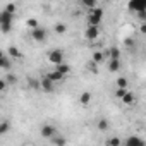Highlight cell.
Listing matches in <instances>:
<instances>
[{
    "mask_svg": "<svg viewBox=\"0 0 146 146\" xmlns=\"http://www.w3.org/2000/svg\"><path fill=\"white\" fill-rule=\"evenodd\" d=\"M67 31V26L64 24V23H57L55 24V33H58V35H64Z\"/></svg>",
    "mask_w": 146,
    "mask_h": 146,
    "instance_id": "44dd1931",
    "label": "cell"
},
{
    "mask_svg": "<svg viewBox=\"0 0 146 146\" xmlns=\"http://www.w3.org/2000/svg\"><path fill=\"white\" fill-rule=\"evenodd\" d=\"M48 62L50 64H55V65L64 64V52L60 48H55V50L48 52Z\"/></svg>",
    "mask_w": 146,
    "mask_h": 146,
    "instance_id": "7a4b0ae2",
    "label": "cell"
},
{
    "mask_svg": "<svg viewBox=\"0 0 146 146\" xmlns=\"http://www.w3.org/2000/svg\"><path fill=\"white\" fill-rule=\"evenodd\" d=\"M124 146H146V144H144V141H143L139 136H131V137L125 139Z\"/></svg>",
    "mask_w": 146,
    "mask_h": 146,
    "instance_id": "52a82bcc",
    "label": "cell"
},
{
    "mask_svg": "<svg viewBox=\"0 0 146 146\" xmlns=\"http://www.w3.org/2000/svg\"><path fill=\"white\" fill-rule=\"evenodd\" d=\"M40 88H41L45 93H52V91L55 90V84H53V83H52V81H50V79L45 76V78L40 81Z\"/></svg>",
    "mask_w": 146,
    "mask_h": 146,
    "instance_id": "8992f818",
    "label": "cell"
},
{
    "mask_svg": "<svg viewBox=\"0 0 146 146\" xmlns=\"http://www.w3.org/2000/svg\"><path fill=\"white\" fill-rule=\"evenodd\" d=\"M0 107H2V105H0Z\"/></svg>",
    "mask_w": 146,
    "mask_h": 146,
    "instance_id": "836d02e7",
    "label": "cell"
},
{
    "mask_svg": "<svg viewBox=\"0 0 146 146\" xmlns=\"http://www.w3.org/2000/svg\"><path fill=\"white\" fill-rule=\"evenodd\" d=\"M5 88H7L5 81H4V79H0V93H4V91H5Z\"/></svg>",
    "mask_w": 146,
    "mask_h": 146,
    "instance_id": "f1b7e54d",
    "label": "cell"
},
{
    "mask_svg": "<svg viewBox=\"0 0 146 146\" xmlns=\"http://www.w3.org/2000/svg\"><path fill=\"white\" fill-rule=\"evenodd\" d=\"M9 129H11V124H9L7 120H4V122H0V136H4V134H7V132H9Z\"/></svg>",
    "mask_w": 146,
    "mask_h": 146,
    "instance_id": "d6986e66",
    "label": "cell"
},
{
    "mask_svg": "<svg viewBox=\"0 0 146 146\" xmlns=\"http://www.w3.org/2000/svg\"><path fill=\"white\" fill-rule=\"evenodd\" d=\"M57 72H60L62 76H67L69 72H70V67L67 65V64H60V65H57V69H55Z\"/></svg>",
    "mask_w": 146,
    "mask_h": 146,
    "instance_id": "5bb4252c",
    "label": "cell"
},
{
    "mask_svg": "<svg viewBox=\"0 0 146 146\" xmlns=\"http://www.w3.org/2000/svg\"><path fill=\"white\" fill-rule=\"evenodd\" d=\"M88 67H90V69H91V70H93V72H96V70H98V69H96V64H90V65H88Z\"/></svg>",
    "mask_w": 146,
    "mask_h": 146,
    "instance_id": "4dcf8cb0",
    "label": "cell"
},
{
    "mask_svg": "<svg viewBox=\"0 0 146 146\" xmlns=\"http://www.w3.org/2000/svg\"><path fill=\"white\" fill-rule=\"evenodd\" d=\"M134 100H136V98H134V95H132L131 91H127V93L124 95V98H122V102H124L125 105H132V103H134Z\"/></svg>",
    "mask_w": 146,
    "mask_h": 146,
    "instance_id": "ac0fdd59",
    "label": "cell"
},
{
    "mask_svg": "<svg viewBox=\"0 0 146 146\" xmlns=\"http://www.w3.org/2000/svg\"><path fill=\"white\" fill-rule=\"evenodd\" d=\"M120 69V60H110L108 62V70L110 72H117Z\"/></svg>",
    "mask_w": 146,
    "mask_h": 146,
    "instance_id": "9a60e30c",
    "label": "cell"
},
{
    "mask_svg": "<svg viewBox=\"0 0 146 146\" xmlns=\"http://www.w3.org/2000/svg\"><path fill=\"white\" fill-rule=\"evenodd\" d=\"M9 57L19 60V58H23V53H21V50L17 46H9Z\"/></svg>",
    "mask_w": 146,
    "mask_h": 146,
    "instance_id": "8fae6325",
    "label": "cell"
},
{
    "mask_svg": "<svg viewBox=\"0 0 146 146\" xmlns=\"http://www.w3.org/2000/svg\"><path fill=\"white\" fill-rule=\"evenodd\" d=\"M83 5H84V7H88V9L91 11V9H95V7H96V2H95V0H83Z\"/></svg>",
    "mask_w": 146,
    "mask_h": 146,
    "instance_id": "cb8c5ba5",
    "label": "cell"
},
{
    "mask_svg": "<svg viewBox=\"0 0 146 146\" xmlns=\"http://www.w3.org/2000/svg\"><path fill=\"white\" fill-rule=\"evenodd\" d=\"M115 83H117V88H124L125 90V86H127V79L125 78H117Z\"/></svg>",
    "mask_w": 146,
    "mask_h": 146,
    "instance_id": "484cf974",
    "label": "cell"
},
{
    "mask_svg": "<svg viewBox=\"0 0 146 146\" xmlns=\"http://www.w3.org/2000/svg\"><path fill=\"white\" fill-rule=\"evenodd\" d=\"M52 141H53L55 146H65L67 144V139L64 136H55V137H52Z\"/></svg>",
    "mask_w": 146,
    "mask_h": 146,
    "instance_id": "2e32d148",
    "label": "cell"
},
{
    "mask_svg": "<svg viewBox=\"0 0 146 146\" xmlns=\"http://www.w3.org/2000/svg\"><path fill=\"white\" fill-rule=\"evenodd\" d=\"M4 12H7V14H12V16H14V12H16V4H7V5H5V9H4Z\"/></svg>",
    "mask_w": 146,
    "mask_h": 146,
    "instance_id": "d4e9b609",
    "label": "cell"
},
{
    "mask_svg": "<svg viewBox=\"0 0 146 146\" xmlns=\"http://www.w3.org/2000/svg\"><path fill=\"white\" fill-rule=\"evenodd\" d=\"M125 93H127V90H124V88H117V91H115V96H117V98H120V100H122V98H124V95H125Z\"/></svg>",
    "mask_w": 146,
    "mask_h": 146,
    "instance_id": "83f0119b",
    "label": "cell"
},
{
    "mask_svg": "<svg viewBox=\"0 0 146 146\" xmlns=\"http://www.w3.org/2000/svg\"><path fill=\"white\" fill-rule=\"evenodd\" d=\"M41 136H43L45 139H52V137L57 136V131H55V127H53L52 124H45V125L41 127Z\"/></svg>",
    "mask_w": 146,
    "mask_h": 146,
    "instance_id": "277c9868",
    "label": "cell"
},
{
    "mask_svg": "<svg viewBox=\"0 0 146 146\" xmlns=\"http://www.w3.org/2000/svg\"><path fill=\"white\" fill-rule=\"evenodd\" d=\"M26 24H28V26H29L31 29H36V28H40L38 21H36V19H33V17H31V19H28V23H26Z\"/></svg>",
    "mask_w": 146,
    "mask_h": 146,
    "instance_id": "4316f807",
    "label": "cell"
},
{
    "mask_svg": "<svg viewBox=\"0 0 146 146\" xmlns=\"http://www.w3.org/2000/svg\"><path fill=\"white\" fill-rule=\"evenodd\" d=\"M4 57H5V53H4L2 50H0V58H4Z\"/></svg>",
    "mask_w": 146,
    "mask_h": 146,
    "instance_id": "1f68e13d",
    "label": "cell"
},
{
    "mask_svg": "<svg viewBox=\"0 0 146 146\" xmlns=\"http://www.w3.org/2000/svg\"><path fill=\"white\" fill-rule=\"evenodd\" d=\"M46 78H48V79H50V81L55 84V83H60V81H64V78H65V76H62L60 72H57V70L53 69L52 72H48V74H46Z\"/></svg>",
    "mask_w": 146,
    "mask_h": 146,
    "instance_id": "9c48e42d",
    "label": "cell"
},
{
    "mask_svg": "<svg viewBox=\"0 0 146 146\" xmlns=\"http://www.w3.org/2000/svg\"><path fill=\"white\" fill-rule=\"evenodd\" d=\"M79 100H81V103H83V105H88V103H91L93 96H91V93H90V91H83V93H81V96H79Z\"/></svg>",
    "mask_w": 146,
    "mask_h": 146,
    "instance_id": "4fadbf2b",
    "label": "cell"
},
{
    "mask_svg": "<svg viewBox=\"0 0 146 146\" xmlns=\"http://www.w3.org/2000/svg\"><path fill=\"white\" fill-rule=\"evenodd\" d=\"M98 35H100V28H95V26H88V29H86V33H84V36H86L90 41L96 40Z\"/></svg>",
    "mask_w": 146,
    "mask_h": 146,
    "instance_id": "ba28073f",
    "label": "cell"
},
{
    "mask_svg": "<svg viewBox=\"0 0 146 146\" xmlns=\"http://www.w3.org/2000/svg\"><path fill=\"white\" fill-rule=\"evenodd\" d=\"M5 84H16L17 83V76L16 74H12V72H7V76H5Z\"/></svg>",
    "mask_w": 146,
    "mask_h": 146,
    "instance_id": "e0dca14e",
    "label": "cell"
},
{
    "mask_svg": "<svg viewBox=\"0 0 146 146\" xmlns=\"http://www.w3.org/2000/svg\"><path fill=\"white\" fill-rule=\"evenodd\" d=\"M29 83H31V88H40V81H35V79H29Z\"/></svg>",
    "mask_w": 146,
    "mask_h": 146,
    "instance_id": "f546056e",
    "label": "cell"
},
{
    "mask_svg": "<svg viewBox=\"0 0 146 146\" xmlns=\"http://www.w3.org/2000/svg\"><path fill=\"white\" fill-rule=\"evenodd\" d=\"M129 9L136 11L137 14L146 12V0H132V2H129Z\"/></svg>",
    "mask_w": 146,
    "mask_h": 146,
    "instance_id": "3957f363",
    "label": "cell"
},
{
    "mask_svg": "<svg viewBox=\"0 0 146 146\" xmlns=\"http://www.w3.org/2000/svg\"><path fill=\"white\" fill-rule=\"evenodd\" d=\"M107 55L110 57V60H120V50L117 46H112L110 50H107Z\"/></svg>",
    "mask_w": 146,
    "mask_h": 146,
    "instance_id": "30bf717a",
    "label": "cell"
},
{
    "mask_svg": "<svg viewBox=\"0 0 146 146\" xmlns=\"http://www.w3.org/2000/svg\"><path fill=\"white\" fill-rule=\"evenodd\" d=\"M11 65H12V64H11V58H9L7 55H5L4 58H0V69H11Z\"/></svg>",
    "mask_w": 146,
    "mask_h": 146,
    "instance_id": "ffe728a7",
    "label": "cell"
},
{
    "mask_svg": "<svg viewBox=\"0 0 146 146\" xmlns=\"http://www.w3.org/2000/svg\"><path fill=\"white\" fill-rule=\"evenodd\" d=\"M31 36H33V40L35 41H45L46 40V31L43 29V28H36V29H33L31 31Z\"/></svg>",
    "mask_w": 146,
    "mask_h": 146,
    "instance_id": "5b68a950",
    "label": "cell"
},
{
    "mask_svg": "<svg viewBox=\"0 0 146 146\" xmlns=\"http://www.w3.org/2000/svg\"><path fill=\"white\" fill-rule=\"evenodd\" d=\"M0 21H2V11H0Z\"/></svg>",
    "mask_w": 146,
    "mask_h": 146,
    "instance_id": "d6a6232c",
    "label": "cell"
},
{
    "mask_svg": "<svg viewBox=\"0 0 146 146\" xmlns=\"http://www.w3.org/2000/svg\"><path fill=\"white\" fill-rule=\"evenodd\" d=\"M102 19H103V9L102 7H95V9L90 11V14H88V24L90 26L98 28L100 23H102Z\"/></svg>",
    "mask_w": 146,
    "mask_h": 146,
    "instance_id": "6da1fadb",
    "label": "cell"
},
{
    "mask_svg": "<svg viewBox=\"0 0 146 146\" xmlns=\"http://www.w3.org/2000/svg\"><path fill=\"white\" fill-rule=\"evenodd\" d=\"M98 129L100 131H107L108 129V120L107 119H100L98 120Z\"/></svg>",
    "mask_w": 146,
    "mask_h": 146,
    "instance_id": "7402d4cb",
    "label": "cell"
},
{
    "mask_svg": "<svg viewBox=\"0 0 146 146\" xmlns=\"http://www.w3.org/2000/svg\"><path fill=\"white\" fill-rule=\"evenodd\" d=\"M105 57H107V52H100V50H96V52L93 53V64H100V62H103Z\"/></svg>",
    "mask_w": 146,
    "mask_h": 146,
    "instance_id": "7c38bea8",
    "label": "cell"
},
{
    "mask_svg": "<svg viewBox=\"0 0 146 146\" xmlns=\"http://www.w3.org/2000/svg\"><path fill=\"white\" fill-rule=\"evenodd\" d=\"M107 144H108V146H120L122 141H120V137H110Z\"/></svg>",
    "mask_w": 146,
    "mask_h": 146,
    "instance_id": "603a6c76",
    "label": "cell"
}]
</instances>
